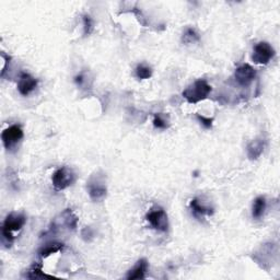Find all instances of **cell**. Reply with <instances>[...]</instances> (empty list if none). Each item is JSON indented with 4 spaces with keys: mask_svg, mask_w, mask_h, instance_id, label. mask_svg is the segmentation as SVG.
Masks as SVG:
<instances>
[{
    "mask_svg": "<svg viewBox=\"0 0 280 280\" xmlns=\"http://www.w3.org/2000/svg\"><path fill=\"white\" fill-rule=\"evenodd\" d=\"M211 92V86L204 79L196 80L193 84H191L187 89H185L182 96L188 103L196 104L200 101H204L207 99L209 93Z\"/></svg>",
    "mask_w": 280,
    "mask_h": 280,
    "instance_id": "1",
    "label": "cell"
},
{
    "mask_svg": "<svg viewBox=\"0 0 280 280\" xmlns=\"http://www.w3.org/2000/svg\"><path fill=\"white\" fill-rule=\"evenodd\" d=\"M87 189L89 196L93 202L99 203L107 197L108 188H107V181H105V175L103 173L97 172L96 174L91 175L87 182Z\"/></svg>",
    "mask_w": 280,
    "mask_h": 280,
    "instance_id": "2",
    "label": "cell"
},
{
    "mask_svg": "<svg viewBox=\"0 0 280 280\" xmlns=\"http://www.w3.org/2000/svg\"><path fill=\"white\" fill-rule=\"evenodd\" d=\"M77 224H78V218L76 217V215L72 213L71 209H66L53 220L51 230L54 232V233H57V232L64 230L67 231L75 230L77 228Z\"/></svg>",
    "mask_w": 280,
    "mask_h": 280,
    "instance_id": "3",
    "label": "cell"
},
{
    "mask_svg": "<svg viewBox=\"0 0 280 280\" xmlns=\"http://www.w3.org/2000/svg\"><path fill=\"white\" fill-rule=\"evenodd\" d=\"M76 181V175L70 168L61 167L54 172L52 176L53 186L56 191H64Z\"/></svg>",
    "mask_w": 280,
    "mask_h": 280,
    "instance_id": "4",
    "label": "cell"
},
{
    "mask_svg": "<svg viewBox=\"0 0 280 280\" xmlns=\"http://www.w3.org/2000/svg\"><path fill=\"white\" fill-rule=\"evenodd\" d=\"M146 219L153 229L160 232H167L168 230V219L165 209L161 207L152 208L147 214Z\"/></svg>",
    "mask_w": 280,
    "mask_h": 280,
    "instance_id": "5",
    "label": "cell"
},
{
    "mask_svg": "<svg viewBox=\"0 0 280 280\" xmlns=\"http://www.w3.org/2000/svg\"><path fill=\"white\" fill-rule=\"evenodd\" d=\"M275 54L276 53H275V50L271 44L267 42H260L254 47L252 59L257 65H267L271 60H273Z\"/></svg>",
    "mask_w": 280,
    "mask_h": 280,
    "instance_id": "6",
    "label": "cell"
},
{
    "mask_svg": "<svg viewBox=\"0 0 280 280\" xmlns=\"http://www.w3.org/2000/svg\"><path fill=\"white\" fill-rule=\"evenodd\" d=\"M23 138V130L18 125H12L6 128L1 134L2 144L7 150H11Z\"/></svg>",
    "mask_w": 280,
    "mask_h": 280,
    "instance_id": "7",
    "label": "cell"
},
{
    "mask_svg": "<svg viewBox=\"0 0 280 280\" xmlns=\"http://www.w3.org/2000/svg\"><path fill=\"white\" fill-rule=\"evenodd\" d=\"M256 70L251 65L243 64L239 66L234 71V79L236 83L241 87H248L255 80Z\"/></svg>",
    "mask_w": 280,
    "mask_h": 280,
    "instance_id": "8",
    "label": "cell"
},
{
    "mask_svg": "<svg viewBox=\"0 0 280 280\" xmlns=\"http://www.w3.org/2000/svg\"><path fill=\"white\" fill-rule=\"evenodd\" d=\"M25 223H26V218L24 215L11 213L6 217V219H4L2 228L10 232H17L23 228Z\"/></svg>",
    "mask_w": 280,
    "mask_h": 280,
    "instance_id": "9",
    "label": "cell"
},
{
    "mask_svg": "<svg viewBox=\"0 0 280 280\" xmlns=\"http://www.w3.org/2000/svg\"><path fill=\"white\" fill-rule=\"evenodd\" d=\"M38 86V80L34 77H32L29 73L22 72L20 76L19 82H18V91L20 94L26 97L33 91V90Z\"/></svg>",
    "mask_w": 280,
    "mask_h": 280,
    "instance_id": "10",
    "label": "cell"
},
{
    "mask_svg": "<svg viewBox=\"0 0 280 280\" xmlns=\"http://www.w3.org/2000/svg\"><path fill=\"white\" fill-rule=\"evenodd\" d=\"M189 207H191L192 213L194 217H196L198 219H202L206 216H213L214 215V208L208 207V206H205L199 202L198 198H194L191 200V204H189Z\"/></svg>",
    "mask_w": 280,
    "mask_h": 280,
    "instance_id": "11",
    "label": "cell"
},
{
    "mask_svg": "<svg viewBox=\"0 0 280 280\" xmlns=\"http://www.w3.org/2000/svg\"><path fill=\"white\" fill-rule=\"evenodd\" d=\"M246 149H247L246 151H247L248 159L257 160L258 158L263 155L264 149H265V140L262 138L253 140L250 142V144H248Z\"/></svg>",
    "mask_w": 280,
    "mask_h": 280,
    "instance_id": "12",
    "label": "cell"
},
{
    "mask_svg": "<svg viewBox=\"0 0 280 280\" xmlns=\"http://www.w3.org/2000/svg\"><path fill=\"white\" fill-rule=\"evenodd\" d=\"M148 268H149V265H148L147 260L146 258H141V260L137 262L135 267L133 269H130L129 273L127 274V279L135 280V279L146 278Z\"/></svg>",
    "mask_w": 280,
    "mask_h": 280,
    "instance_id": "13",
    "label": "cell"
},
{
    "mask_svg": "<svg viewBox=\"0 0 280 280\" xmlns=\"http://www.w3.org/2000/svg\"><path fill=\"white\" fill-rule=\"evenodd\" d=\"M266 210V198L264 196H258L254 203H253L252 207V216L254 219H261L265 214Z\"/></svg>",
    "mask_w": 280,
    "mask_h": 280,
    "instance_id": "14",
    "label": "cell"
},
{
    "mask_svg": "<svg viewBox=\"0 0 280 280\" xmlns=\"http://www.w3.org/2000/svg\"><path fill=\"white\" fill-rule=\"evenodd\" d=\"M64 248V244L62 243H50L46 244L39 251V255L42 258L49 257L52 254H55L57 252H60Z\"/></svg>",
    "mask_w": 280,
    "mask_h": 280,
    "instance_id": "15",
    "label": "cell"
},
{
    "mask_svg": "<svg viewBox=\"0 0 280 280\" xmlns=\"http://www.w3.org/2000/svg\"><path fill=\"white\" fill-rule=\"evenodd\" d=\"M200 38L198 33L192 28H188L185 30V32L183 33L182 36V42L183 44H192V43H196V42H199Z\"/></svg>",
    "mask_w": 280,
    "mask_h": 280,
    "instance_id": "16",
    "label": "cell"
},
{
    "mask_svg": "<svg viewBox=\"0 0 280 280\" xmlns=\"http://www.w3.org/2000/svg\"><path fill=\"white\" fill-rule=\"evenodd\" d=\"M152 76V69L146 65H138L136 68V77L140 80L149 79Z\"/></svg>",
    "mask_w": 280,
    "mask_h": 280,
    "instance_id": "17",
    "label": "cell"
},
{
    "mask_svg": "<svg viewBox=\"0 0 280 280\" xmlns=\"http://www.w3.org/2000/svg\"><path fill=\"white\" fill-rule=\"evenodd\" d=\"M29 278H51V276H47L43 272H42V265L41 264H34L33 267L30 269L29 275H28Z\"/></svg>",
    "mask_w": 280,
    "mask_h": 280,
    "instance_id": "18",
    "label": "cell"
},
{
    "mask_svg": "<svg viewBox=\"0 0 280 280\" xmlns=\"http://www.w3.org/2000/svg\"><path fill=\"white\" fill-rule=\"evenodd\" d=\"M82 20H83V33L84 35H90L93 31V21L91 17L88 14H84Z\"/></svg>",
    "mask_w": 280,
    "mask_h": 280,
    "instance_id": "19",
    "label": "cell"
},
{
    "mask_svg": "<svg viewBox=\"0 0 280 280\" xmlns=\"http://www.w3.org/2000/svg\"><path fill=\"white\" fill-rule=\"evenodd\" d=\"M153 126L158 129H167L168 127V121L162 117L161 114H155L153 116Z\"/></svg>",
    "mask_w": 280,
    "mask_h": 280,
    "instance_id": "20",
    "label": "cell"
},
{
    "mask_svg": "<svg viewBox=\"0 0 280 280\" xmlns=\"http://www.w3.org/2000/svg\"><path fill=\"white\" fill-rule=\"evenodd\" d=\"M197 119L200 121V124H202L205 128H211L213 127V123H214V118H209V117H206V116H203L200 114L196 115Z\"/></svg>",
    "mask_w": 280,
    "mask_h": 280,
    "instance_id": "21",
    "label": "cell"
},
{
    "mask_svg": "<svg viewBox=\"0 0 280 280\" xmlns=\"http://www.w3.org/2000/svg\"><path fill=\"white\" fill-rule=\"evenodd\" d=\"M81 236L82 239L86 241V242H90L93 239V231L91 230V228H84L81 232Z\"/></svg>",
    "mask_w": 280,
    "mask_h": 280,
    "instance_id": "22",
    "label": "cell"
},
{
    "mask_svg": "<svg viewBox=\"0 0 280 280\" xmlns=\"http://www.w3.org/2000/svg\"><path fill=\"white\" fill-rule=\"evenodd\" d=\"M83 81H84V78H83L82 75H79L75 78V82L78 84V86H82Z\"/></svg>",
    "mask_w": 280,
    "mask_h": 280,
    "instance_id": "23",
    "label": "cell"
}]
</instances>
